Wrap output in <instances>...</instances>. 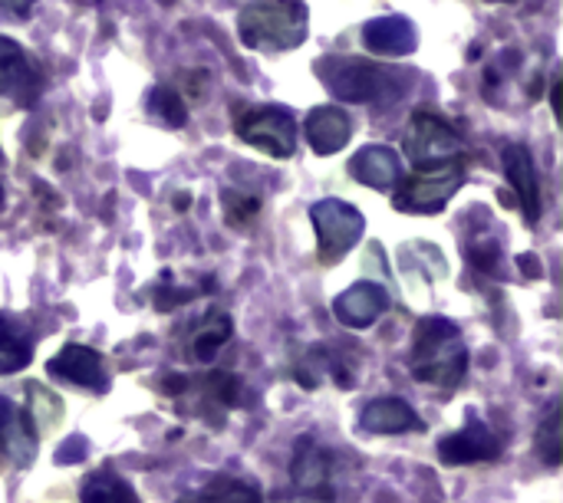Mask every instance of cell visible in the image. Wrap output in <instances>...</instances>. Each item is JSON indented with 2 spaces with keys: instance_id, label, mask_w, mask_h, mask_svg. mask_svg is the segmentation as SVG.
<instances>
[{
  "instance_id": "1",
  "label": "cell",
  "mask_w": 563,
  "mask_h": 503,
  "mask_svg": "<svg viewBox=\"0 0 563 503\" xmlns=\"http://www.w3.org/2000/svg\"><path fill=\"white\" fill-rule=\"evenodd\" d=\"M468 369V349L449 320H422L412 346V376L429 385L452 389Z\"/></svg>"
},
{
  "instance_id": "2",
  "label": "cell",
  "mask_w": 563,
  "mask_h": 503,
  "mask_svg": "<svg viewBox=\"0 0 563 503\" xmlns=\"http://www.w3.org/2000/svg\"><path fill=\"white\" fill-rule=\"evenodd\" d=\"M238 33L251 49H294L307 40V3L251 0L238 16Z\"/></svg>"
},
{
  "instance_id": "3",
  "label": "cell",
  "mask_w": 563,
  "mask_h": 503,
  "mask_svg": "<svg viewBox=\"0 0 563 503\" xmlns=\"http://www.w3.org/2000/svg\"><path fill=\"white\" fill-rule=\"evenodd\" d=\"M323 86L343 102H379V96L396 82V69H383L376 63L356 56H327L317 63Z\"/></svg>"
},
{
  "instance_id": "4",
  "label": "cell",
  "mask_w": 563,
  "mask_h": 503,
  "mask_svg": "<svg viewBox=\"0 0 563 503\" xmlns=\"http://www.w3.org/2000/svg\"><path fill=\"white\" fill-rule=\"evenodd\" d=\"M310 221L317 227V250L323 264L343 260L363 241V231H366V217L340 198L317 201L310 208Z\"/></svg>"
},
{
  "instance_id": "5",
  "label": "cell",
  "mask_w": 563,
  "mask_h": 503,
  "mask_svg": "<svg viewBox=\"0 0 563 503\" xmlns=\"http://www.w3.org/2000/svg\"><path fill=\"white\" fill-rule=\"evenodd\" d=\"M465 185V165L462 161H445L435 168H422L406 185L396 191V208L406 214H439L455 191Z\"/></svg>"
},
{
  "instance_id": "6",
  "label": "cell",
  "mask_w": 563,
  "mask_h": 503,
  "mask_svg": "<svg viewBox=\"0 0 563 503\" xmlns=\"http://www.w3.org/2000/svg\"><path fill=\"white\" fill-rule=\"evenodd\" d=\"M238 138L271 158H290L297 152V122L290 119V112L274 105L251 109L238 119Z\"/></svg>"
},
{
  "instance_id": "7",
  "label": "cell",
  "mask_w": 563,
  "mask_h": 503,
  "mask_svg": "<svg viewBox=\"0 0 563 503\" xmlns=\"http://www.w3.org/2000/svg\"><path fill=\"white\" fill-rule=\"evenodd\" d=\"M402 145H406V155L416 168H435V165L455 161V155L462 148L459 135L432 112H416L409 119Z\"/></svg>"
},
{
  "instance_id": "8",
  "label": "cell",
  "mask_w": 563,
  "mask_h": 503,
  "mask_svg": "<svg viewBox=\"0 0 563 503\" xmlns=\"http://www.w3.org/2000/svg\"><path fill=\"white\" fill-rule=\"evenodd\" d=\"M501 455L498 435L482 425L478 418H468V425L459 435H449L439 441V458L452 468L459 465H478V461H495Z\"/></svg>"
},
{
  "instance_id": "9",
  "label": "cell",
  "mask_w": 563,
  "mask_h": 503,
  "mask_svg": "<svg viewBox=\"0 0 563 503\" xmlns=\"http://www.w3.org/2000/svg\"><path fill=\"white\" fill-rule=\"evenodd\" d=\"M389 310V293L379 283H353L350 290H343L333 300V316L346 326V329H369L383 313Z\"/></svg>"
},
{
  "instance_id": "10",
  "label": "cell",
  "mask_w": 563,
  "mask_h": 503,
  "mask_svg": "<svg viewBox=\"0 0 563 503\" xmlns=\"http://www.w3.org/2000/svg\"><path fill=\"white\" fill-rule=\"evenodd\" d=\"M505 175H508V185L518 191L525 221L538 224L541 221V178H538V165L528 145L505 148Z\"/></svg>"
},
{
  "instance_id": "11",
  "label": "cell",
  "mask_w": 563,
  "mask_h": 503,
  "mask_svg": "<svg viewBox=\"0 0 563 503\" xmlns=\"http://www.w3.org/2000/svg\"><path fill=\"white\" fill-rule=\"evenodd\" d=\"M307 142L317 155H336L346 148L350 135H353V122L340 105H317L307 122H303Z\"/></svg>"
},
{
  "instance_id": "12",
  "label": "cell",
  "mask_w": 563,
  "mask_h": 503,
  "mask_svg": "<svg viewBox=\"0 0 563 503\" xmlns=\"http://www.w3.org/2000/svg\"><path fill=\"white\" fill-rule=\"evenodd\" d=\"M350 175L360 185H366V188L389 191L399 181V175H402V161H399V155L389 145H366V148H360L353 155Z\"/></svg>"
},
{
  "instance_id": "13",
  "label": "cell",
  "mask_w": 563,
  "mask_h": 503,
  "mask_svg": "<svg viewBox=\"0 0 563 503\" xmlns=\"http://www.w3.org/2000/svg\"><path fill=\"white\" fill-rule=\"evenodd\" d=\"M363 43L379 56H406L419 46V33L406 16H376L363 26Z\"/></svg>"
},
{
  "instance_id": "14",
  "label": "cell",
  "mask_w": 563,
  "mask_h": 503,
  "mask_svg": "<svg viewBox=\"0 0 563 503\" xmlns=\"http://www.w3.org/2000/svg\"><path fill=\"white\" fill-rule=\"evenodd\" d=\"M49 376L82 385V389H106V369H102V356L89 346H66L53 362H49Z\"/></svg>"
},
{
  "instance_id": "15",
  "label": "cell",
  "mask_w": 563,
  "mask_h": 503,
  "mask_svg": "<svg viewBox=\"0 0 563 503\" xmlns=\"http://www.w3.org/2000/svg\"><path fill=\"white\" fill-rule=\"evenodd\" d=\"M0 445L10 465L16 468H30L36 458V432L30 418L20 409H13L7 399H0Z\"/></svg>"
},
{
  "instance_id": "16",
  "label": "cell",
  "mask_w": 563,
  "mask_h": 503,
  "mask_svg": "<svg viewBox=\"0 0 563 503\" xmlns=\"http://www.w3.org/2000/svg\"><path fill=\"white\" fill-rule=\"evenodd\" d=\"M294 484L310 498L330 494V455L313 438H300L294 448Z\"/></svg>"
},
{
  "instance_id": "17",
  "label": "cell",
  "mask_w": 563,
  "mask_h": 503,
  "mask_svg": "<svg viewBox=\"0 0 563 503\" xmlns=\"http://www.w3.org/2000/svg\"><path fill=\"white\" fill-rule=\"evenodd\" d=\"M363 428L373 435H406V432H419L422 422L416 415V409L402 399H379L369 402L363 409Z\"/></svg>"
},
{
  "instance_id": "18",
  "label": "cell",
  "mask_w": 563,
  "mask_h": 503,
  "mask_svg": "<svg viewBox=\"0 0 563 503\" xmlns=\"http://www.w3.org/2000/svg\"><path fill=\"white\" fill-rule=\"evenodd\" d=\"M33 89V66L20 43L0 36V96H30Z\"/></svg>"
},
{
  "instance_id": "19",
  "label": "cell",
  "mask_w": 563,
  "mask_h": 503,
  "mask_svg": "<svg viewBox=\"0 0 563 503\" xmlns=\"http://www.w3.org/2000/svg\"><path fill=\"white\" fill-rule=\"evenodd\" d=\"M178 503H261V488L244 478H214Z\"/></svg>"
},
{
  "instance_id": "20",
  "label": "cell",
  "mask_w": 563,
  "mask_h": 503,
  "mask_svg": "<svg viewBox=\"0 0 563 503\" xmlns=\"http://www.w3.org/2000/svg\"><path fill=\"white\" fill-rule=\"evenodd\" d=\"M231 339V316L221 313V310H211L201 316V323L195 326V336H191V356L198 362H211L221 346Z\"/></svg>"
},
{
  "instance_id": "21",
  "label": "cell",
  "mask_w": 563,
  "mask_h": 503,
  "mask_svg": "<svg viewBox=\"0 0 563 503\" xmlns=\"http://www.w3.org/2000/svg\"><path fill=\"white\" fill-rule=\"evenodd\" d=\"M33 356V343L26 336V329L0 313V376L20 372Z\"/></svg>"
},
{
  "instance_id": "22",
  "label": "cell",
  "mask_w": 563,
  "mask_h": 503,
  "mask_svg": "<svg viewBox=\"0 0 563 503\" xmlns=\"http://www.w3.org/2000/svg\"><path fill=\"white\" fill-rule=\"evenodd\" d=\"M82 503H139L129 481L112 471H96L82 484Z\"/></svg>"
},
{
  "instance_id": "23",
  "label": "cell",
  "mask_w": 563,
  "mask_h": 503,
  "mask_svg": "<svg viewBox=\"0 0 563 503\" xmlns=\"http://www.w3.org/2000/svg\"><path fill=\"white\" fill-rule=\"evenodd\" d=\"M26 402H30V415L26 418H30L33 432H49L59 422V415H63V402L49 389H43L36 382L26 385Z\"/></svg>"
},
{
  "instance_id": "24",
  "label": "cell",
  "mask_w": 563,
  "mask_h": 503,
  "mask_svg": "<svg viewBox=\"0 0 563 503\" xmlns=\"http://www.w3.org/2000/svg\"><path fill=\"white\" fill-rule=\"evenodd\" d=\"M148 109H152V115H158L168 128H181V125L188 122V109H185L181 96L172 92V89H165V86H155V89L148 92Z\"/></svg>"
},
{
  "instance_id": "25",
  "label": "cell",
  "mask_w": 563,
  "mask_h": 503,
  "mask_svg": "<svg viewBox=\"0 0 563 503\" xmlns=\"http://www.w3.org/2000/svg\"><path fill=\"white\" fill-rule=\"evenodd\" d=\"M538 451H541V458H544L551 468H558V465H561L563 441H561V415H558V405H551V412H548L544 425L538 428Z\"/></svg>"
},
{
  "instance_id": "26",
  "label": "cell",
  "mask_w": 563,
  "mask_h": 503,
  "mask_svg": "<svg viewBox=\"0 0 563 503\" xmlns=\"http://www.w3.org/2000/svg\"><path fill=\"white\" fill-rule=\"evenodd\" d=\"M224 211H228L231 224H244L247 217L257 214V198H247V194H238V191H224Z\"/></svg>"
},
{
  "instance_id": "27",
  "label": "cell",
  "mask_w": 563,
  "mask_h": 503,
  "mask_svg": "<svg viewBox=\"0 0 563 503\" xmlns=\"http://www.w3.org/2000/svg\"><path fill=\"white\" fill-rule=\"evenodd\" d=\"M211 385H214V395L224 402V405H238L241 402V379L231 376V372H214L211 376Z\"/></svg>"
},
{
  "instance_id": "28",
  "label": "cell",
  "mask_w": 563,
  "mask_h": 503,
  "mask_svg": "<svg viewBox=\"0 0 563 503\" xmlns=\"http://www.w3.org/2000/svg\"><path fill=\"white\" fill-rule=\"evenodd\" d=\"M468 257H472V264L475 267H482L485 273H492L495 270V264H498V257H501V250H498V244L495 241H478V244H472L468 247Z\"/></svg>"
},
{
  "instance_id": "29",
  "label": "cell",
  "mask_w": 563,
  "mask_h": 503,
  "mask_svg": "<svg viewBox=\"0 0 563 503\" xmlns=\"http://www.w3.org/2000/svg\"><path fill=\"white\" fill-rule=\"evenodd\" d=\"M86 458V441L82 438H66L63 445H59V451H56V461L59 465H76V461H82Z\"/></svg>"
},
{
  "instance_id": "30",
  "label": "cell",
  "mask_w": 563,
  "mask_h": 503,
  "mask_svg": "<svg viewBox=\"0 0 563 503\" xmlns=\"http://www.w3.org/2000/svg\"><path fill=\"white\" fill-rule=\"evenodd\" d=\"M30 3H33V0H0V10H3V13H16V16H23V13L30 10Z\"/></svg>"
},
{
  "instance_id": "31",
  "label": "cell",
  "mask_w": 563,
  "mask_h": 503,
  "mask_svg": "<svg viewBox=\"0 0 563 503\" xmlns=\"http://www.w3.org/2000/svg\"><path fill=\"white\" fill-rule=\"evenodd\" d=\"M185 385H188V379H185V376H168L162 392H168V395H181V392H185Z\"/></svg>"
},
{
  "instance_id": "32",
  "label": "cell",
  "mask_w": 563,
  "mask_h": 503,
  "mask_svg": "<svg viewBox=\"0 0 563 503\" xmlns=\"http://www.w3.org/2000/svg\"><path fill=\"white\" fill-rule=\"evenodd\" d=\"M518 264H521V270H525L528 277H541V273H544V270H541V264H534V257H531V254H521V257H518Z\"/></svg>"
},
{
  "instance_id": "33",
  "label": "cell",
  "mask_w": 563,
  "mask_h": 503,
  "mask_svg": "<svg viewBox=\"0 0 563 503\" xmlns=\"http://www.w3.org/2000/svg\"><path fill=\"white\" fill-rule=\"evenodd\" d=\"M178 211H185L188 208V194H178V204H175Z\"/></svg>"
},
{
  "instance_id": "34",
  "label": "cell",
  "mask_w": 563,
  "mask_h": 503,
  "mask_svg": "<svg viewBox=\"0 0 563 503\" xmlns=\"http://www.w3.org/2000/svg\"><path fill=\"white\" fill-rule=\"evenodd\" d=\"M0 204H3V188H0Z\"/></svg>"
},
{
  "instance_id": "35",
  "label": "cell",
  "mask_w": 563,
  "mask_h": 503,
  "mask_svg": "<svg viewBox=\"0 0 563 503\" xmlns=\"http://www.w3.org/2000/svg\"><path fill=\"white\" fill-rule=\"evenodd\" d=\"M488 3H505V0H488Z\"/></svg>"
},
{
  "instance_id": "36",
  "label": "cell",
  "mask_w": 563,
  "mask_h": 503,
  "mask_svg": "<svg viewBox=\"0 0 563 503\" xmlns=\"http://www.w3.org/2000/svg\"><path fill=\"white\" fill-rule=\"evenodd\" d=\"M0 161H3V158H0Z\"/></svg>"
}]
</instances>
